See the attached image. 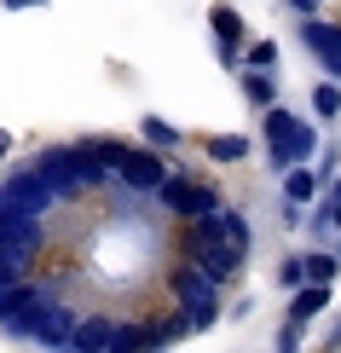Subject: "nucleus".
Instances as JSON below:
<instances>
[{
	"instance_id": "28",
	"label": "nucleus",
	"mask_w": 341,
	"mask_h": 353,
	"mask_svg": "<svg viewBox=\"0 0 341 353\" xmlns=\"http://www.w3.org/2000/svg\"><path fill=\"white\" fill-rule=\"evenodd\" d=\"M330 214H335V220H341V209H335V203H330Z\"/></svg>"
},
{
	"instance_id": "13",
	"label": "nucleus",
	"mask_w": 341,
	"mask_h": 353,
	"mask_svg": "<svg viewBox=\"0 0 341 353\" xmlns=\"http://www.w3.org/2000/svg\"><path fill=\"white\" fill-rule=\"evenodd\" d=\"M243 93L255 99L260 110H272V93H278V87H272V76H266V70H249V76H243Z\"/></svg>"
},
{
	"instance_id": "24",
	"label": "nucleus",
	"mask_w": 341,
	"mask_h": 353,
	"mask_svg": "<svg viewBox=\"0 0 341 353\" xmlns=\"http://www.w3.org/2000/svg\"><path fill=\"white\" fill-rule=\"evenodd\" d=\"M289 6H295V12H307V18H313V12H318V0H289Z\"/></svg>"
},
{
	"instance_id": "23",
	"label": "nucleus",
	"mask_w": 341,
	"mask_h": 353,
	"mask_svg": "<svg viewBox=\"0 0 341 353\" xmlns=\"http://www.w3.org/2000/svg\"><path fill=\"white\" fill-rule=\"evenodd\" d=\"M324 64H330L335 76H341V47H330V52H324Z\"/></svg>"
},
{
	"instance_id": "20",
	"label": "nucleus",
	"mask_w": 341,
	"mask_h": 353,
	"mask_svg": "<svg viewBox=\"0 0 341 353\" xmlns=\"http://www.w3.org/2000/svg\"><path fill=\"white\" fill-rule=\"evenodd\" d=\"M313 110H318V116H335V110H341V87H318V93H313Z\"/></svg>"
},
{
	"instance_id": "27",
	"label": "nucleus",
	"mask_w": 341,
	"mask_h": 353,
	"mask_svg": "<svg viewBox=\"0 0 341 353\" xmlns=\"http://www.w3.org/2000/svg\"><path fill=\"white\" fill-rule=\"evenodd\" d=\"M335 342H341V325H335V336H330V347H335Z\"/></svg>"
},
{
	"instance_id": "2",
	"label": "nucleus",
	"mask_w": 341,
	"mask_h": 353,
	"mask_svg": "<svg viewBox=\"0 0 341 353\" xmlns=\"http://www.w3.org/2000/svg\"><path fill=\"white\" fill-rule=\"evenodd\" d=\"M47 313H52V301L41 296V290H6L0 296V325H6L12 336H35L41 325H47Z\"/></svg>"
},
{
	"instance_id": "17",
	"label": "nucleus",
	"mask_w": 341,
	"mask_h": 353,
	"mask_svg": "<svg viewBox=\"0 0 341 353\" xmlns=\"http://www.w3.org/2000/svg\"><path fill=\"white\" fill-rule=\"evenodd\" d=\"M145 139H151V145H180V134H174L162 116H145Z\"/></svg>"
},
{
	"instance_id": "1",
	"label": "nucleus",
	"mask_w": 341,
	"mask_h": 353,
	"mask_svg": "<svg viewBox=\"0 0 341 353\" xmlns=\"http://www.w3.org/2000/svg\"><path fill=\"white\" fill-rule=\"evenodd\" d=\"M266 134H272V163L289 168V163H307L318 151V134L289 110H266Z\"/></svg>"
},
{
	"instance_id": "3",
	"label": "nucleus",
	"mask_w": 341,
	"mask_h": 353,
	"mask_svg": "<svg viewBox=\"0 0 341 353\" xmlns=\"http://www.w3.org/2000/svg\"><path fill=\"white\" fill-rule=\"evenodd\" d=\"M0 249H12V255H23V261L41 249V214L18 209L6 191H0Z\"/></svg>"
},
{
	"instance_id": "14",
	"label": "nucleus",
	"mask_w": 341,
	"mask_h": 353,
	"mask_svg": "<svg viewBox=\"0 0 341 353\" xmlns=\"http://www.w3.org/2000/svg\"><path fill=\"white\" fill-rule=\"evenodd\" d=\"M307 47L324 58L330 47H341V29H330V23H318V18H313V23H307Z\"/></svg>"
},
{
	"instance_id": "19",
	"label": "nucleus",
	"mask_w": 341,
	"mask_h": 353,
	"mask_svg": "<svg viewBox=\"0 0 341 353\" xmlns=\"http://www.w3.org/2000/svg\"><path fill=\"white\" fill-rule=\"evenodd\" d=\"M278 284H284V290H301V284H313V278H307V261H284Z\"/></svg>"
},
{
	"instance_id": "10",
	"label": "nucleus",
	"mask_w": 341,
	"mask_h": 353,
	"mask_svg": "<svg viewBox=\"0 0 341 353\" xmlns=\"http://www.w3.org/2000/svg\"><path fill=\"white\" fill-rule=\"evenodd\" d=\"M35 336H41L47 347H64V342H76V319H70L64 307H52V313H47V325H41Z\"/></svg>"
},
{
	"instance_id": "5",
	"label": "nucleus",
	"mask_w": 341,
	"mask_h": 353,
	"mask_svg": "<svg viewBox=\"0 0 341 353\" xmlns=\"http://www.w3.org/2000/svg\"><path fill=\"white\" fill-rule=\"evenodd\" d=\"M6 197L18 203V209H29V214H47L52 203H58V185L41 168H23V174H12V180H6Z\"/></svg>"
},
{
	"instance_id": "18",
	"label": "nucleus",
	"mask_w": 341,
	"mask_h": 353,
	"mask_svg": "<svg viewBox=\"0 0 341 353\" xmlns=\"http://www.w3.org/2000/svg\"><path fill=\"white\" fill-rule=\"evenodd\" d=\"M307 278H313V284H330L335 278V255H307Z\"/></svg>"
},
{
	"instance_id": "4",
	"label": "nucleus",
	"mask_w": 341,
	"mask_h": 353,
	"mask_svg": "<svg viewBox=\"0 0 341 353\" xmlns=\"http://www.w3.org/2000/svg\"><path fill=\"white\" fill-rule=\"evenodd\" d=\"M122 151H127V145H116V139H81V145H70V168H76V185H99L116 163H122Z\"/></svg>"
},
{
	"instance_id": "7",
	"label": "nucleus",
	"mask_w": 341,
	"mask_h": 353,
	"mask_svg": "<svg viewBox=\"0 0 341 353\" xmlns=\"http://www.w3.org/2000/svg\"><path fill=\"white\" fill-rule=\"evenodd\" d=\"M116 174H122L127 185H139V191H151V185L168 180V168H162V157H156V151H122Z\"/></svg>"
},
{
	"instance_id": "6",
	"label": "nucleus",
	"mask_w": 341,
	"mask_h": 353,
	"mask_svg": "<svg viewBox=\"0 0 341 353\" xmlns=\"http://www.w3.org/2000/svg\"><path fill=\"white\" fill-rule=\"evenodd\" d=\"M156 191H162V203H168L174 214H191V220L214 209V191H203V185H191V180H174V174H168Z\"/></svg>"
},
{
	"instance_id": "12",
	"label": "nucleus",
	"mask_w": 341,
	"mask_h": 353,
	"mask_svg": "<svg viewBox=\"0 0 341 353\" xmlns=\"http://www.w3.org/2000/svg\"><path fill=\"white\" fill-rule=\"evenodd\" d=\"M324 301H330V290H324V284H301L289 313H295V319H313V313H324Z\"/></svg>"
},
{
	"instance_id": "8",
	"label": "nucleus",
	"mask_w": 341,
	"mask_h": 353,
	"mask_svg": "<svg viewBox=\"0 0 341 353\" xmlns=\"http://www.w3.org/2000/svg\"><path fill=\"white\" fill-rule=\"evenodd\" d=\"M174 296H180L185 307L214 301V278H209V272H197V267H180V272H174Z\"/></svg>"
},
{
	"instance_id": "22",
	"label": "nucleus",
	"mask_w": 341,
	"mask_h": 353,
	"mask_svg": "<svg viewBox=\"0 0 341 353\" xmlns=\"http://www.w3.org/2000/svg\"><path fill=\"white\" fill-rule=\"evenodd\" d=\"M272 58H278L272 41H255V47H249V64H255V70H272Z\"/></svg>"
},
{
	"instance_id": "15",
	"label": "nucleus",
	"mask_w": 341,
	"mask_h": 353,
	"mask_svg": "<svg viewBox=\"0 0 341 353\" xmlns=\"http://www.w3.org/2000/svg\"><path fill=\"white\" fill-rule=\"evenodd\" d=\"M214 226L226 232L231 243H243V249H249V220H243V214H231V209H220V214H214Z\"/></svg>"
},
{
	"instance_id": "16",
	"label": "nucleus",
	"mask_w": 341,
	"mask_h": 353,
	"mask_svg": "<svg viewBox=\"0 0 341 353\" xmlns=\"http://www.w3.org/2000/svg\"><path fill=\"white\" fill-rule=\"evenodd\" d=\"M209 157H214V163H237V157H243V139L220 134V139H209Z\"/></svg>"
},
{
	"instance_id": "9",
	"label": "nucleus",
	"mask_w": 341,
	"mask_h": 353,
	"mask_svg": "<svg viewBox=\"0 0 341 353\" xmlns=\"http://www.w3.org/2000/svg\"><path fill=\"white\" fill-rule=\"evenodd\" d=\"M209 23L220 29V58L231 64V58H237V41H243V18H237L231 6H214V12H209Z\"/></svg>"
},
{
	"instance_id": "25",
	"label": "nucleus",
	"mask_w": 341,
	"mask_h": 353,
	"mask_svg": "<svg viewBox=\"0 0 341 353\" xmlns=\"http://www.w3.org/2000/svg\"><path fill=\"white\" fill-rule=\"evenodd\" d=\"M12 151V134H6V128H0V157H6Z\"/></svg>"
},
{
	"instance_id": "26",
	"label": "nucleus",
	"mask_w": 341,
	"mask_h": 353,
	"mask_svg": "<svg viewBox=\"0 0 341 353\" xmlns=\"http://www.w3.org/2000/svg\"><path fill=\"white\" fill-rule=\"evenodd\" d=\"M12 6H41V0H6V12H12Z\"/></svg>"
},
{
	"instance_id": "11",
	"label": "nucleus",
	"mask_w": 341,
	"mask_h": 353,
	"mask_svg": "<svg viewBox=\"0 0 341 353\" xmlns=\"http://www.w3.org/2000/svg\"><path fill=\"white\" fill-rule=\"evenodd\" d=\"M76 347H116V325L110 319H87L76 330Z\"/></svg>"
},
{
	"instance_id": "21",
	"label": "nucleus",
	"mask_w": 341,
	"mask_h": 353,
	"mask_svg": "<svg viewBox=\"0 0 341 353\" xmlns=\"http://www.w3.org/2000/svg\"><path fill=\"white\" fill-rule=\"evenodd\" d=\"M284 185H289V203H307V197H313V174H284Z\"/></svg>"
}]
</instances>
